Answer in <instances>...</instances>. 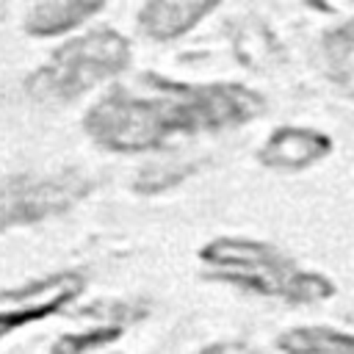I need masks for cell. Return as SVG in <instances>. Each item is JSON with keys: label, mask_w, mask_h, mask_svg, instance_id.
Listing matches in <instances>:
<instances>
[{"label": "cell", "mask_w": 354, "mask_h": 354, "mask_svg": "<svg viewBox=\"0 0 354 354\" xmlns=\"http://www.w3.org/2000/svg\"><path fill=\"white\" fill-rule=\"evenodd\" d=\"M88 191L91 183L77 171L6 177L0 180V232L61 216Z\"/></svg>", "instance_id": "cell-4"}, {"label": "cell", "mask_w": 354, "mask_h": 354, "mask_svg": "<svg viewBox=\"0 0 354 354\" xmlns=\"http://www.w3.org/2000/svg\"><path fill=\"white\" fill-rule=\"evenodd\" d=\"M332 152V141L326 133L313 130V127H296L285 124L277 127L266 144L257 149V158L268 169H282V171H299Z\"/></svg>", "instance_id": "cell-5"}, {"label": "cell", "mask_w": 354, "mask_h": 354, "mask_svg": "<svg viewBox=\"0 0 354 354\" xmlns=\"http://www.w3.org/2000/svg\"><path fill=\"white\" fill-rule=\"evenodd\" d=\"M155 94H133L127 88H111L97 100L83 130L108 152H149L163 147L177 133L227 130L241 127L263 113L260 94L238 83H171L149 77Z\"/></svg>", "instance_id": "cell-1"}, {"label": "cell", "mask_w": 354, "mask_h": 354, "mask_svg": "<svg viewBox=\"0 0 354 354\" xmlns=\"http://www.w3.org/2000/svg\"><path fill=\"white\" fill-rule=\"evenodd\" d=\"M80 296V288H66V290H58L47 299H36V301H17L19 307H11V310H0V340L6 335H14L17 329H25L36 321H44L55 313H61L69 301H75Z\"/></svg>", "instance_id": "cell-9"}, {"label": "cell", "mask_w": 354, "mask_h": 354, "mask_svg": "<svg viewBox=\"0 0 354 354\" xmlns=\"http://www.w3.org/2000/svg\"><path fill=\"white\" fill-rule=\"evenodd\" d=\"M122 332H124V324H102V326H94L88 332L61 335L44 354H88L94 348H102V346L119 340Z\"/></svg>", "instance_id": "cell-11"}, {"label": "cell", "mask_w": 354, "mask_h": 354, "mask_svg": "<svg viewBox=\"0 0 354 354\" xmlns=\"http://www.w3.org/2000/svg\"><path fill=\"white\" fill-rule=\"evenodd\" d=\"M199 260L210 266V279L227 282L246 293L290 304H318L335 296V282L329 277L299 268L285 252L263 241L221 235L199 249Z\"/></svg>", "instance_id": "cell-2"}, {"label": "cell", "mask_w": 354, "mask_h": 354, "mask_svg": "<svg viewBox=\"0 0 354 354\" xmlns=\"http://www.w3.org/2000/svg\"><path fill=\"white\" fill-rule=\"evenodd\" d=\"M324 61L329 77L348 94H354V22L340 25L324 36Z\"/></svg>", "instance_id": "cell-10"}, {"label": "cell", "mask_w": 354, "mask_h": 354, "mask_svg": "<svg viewBox=\"0 0 354 354\" xmlns=\"http://www.w3.org/2000/svg\"><path fill=\"white\" fill-rule=\"evenodd\" d=\"M241 346H213V348H205L199 354H238Z\"/></svg>", "instance_id": "cell-12"}, {"label": "cell", "mask_w": 354, "mask_h": 354, "mask_svg": "<svg viewBox=\"0 0 354 354\" xmlns=\"http://www.w3.org/2000/svg\"><path fill=\"white\" fill-rule=\"evenodd\" d=\"M130 64V44L116 30H88L58 47L44 66L28 80L30 100L44 105H66L91 86L119 75Z\"/></svg>", "instance_id": "cell-3"}, {"label": "cell", "mask_w": 354, "mask_h": 354, "mask_svg": "<svg viewBox=\"0 0 354 354\" xmlns=\"http://www.w3.org/2000/svg\"><path fill=\"white\" fill-rule=\"evenodd\" d=\"M221 0H149L138 22L147 36L158 41H171L183 33H188L199 19H205Z\"/></svg>", "instance_id": "cell-6"}, {"label": "cell", "mask_w": 354, "mask_h": 354, "mask_svg": "<svg viewBox=\"0 0 354 354\" xmlns=\"http://www.w3.org/2000/svg\"><path fill=\"white\" fill-rule=\"evenodd\" d=\"M282 354H354V332L324 324L290 326L277 337Z\"/></svg>", "instance_id": "cell-8"}, {"label": "cell", "mask_w": 354, "mask_h": 354, "mask_svg": "<svg viewBox=\"0 0 354 354\" xmlns=\"http://www.w3.org/2000/svg\"><path fill=\"white\" fill-rule=\"evenodd\" d=\"M105 0H41L25 17V30L33 36H61L91 19Z\"/></svg>", "instance_id": "cell-7"}]
</instances>
